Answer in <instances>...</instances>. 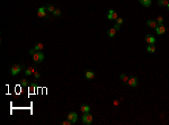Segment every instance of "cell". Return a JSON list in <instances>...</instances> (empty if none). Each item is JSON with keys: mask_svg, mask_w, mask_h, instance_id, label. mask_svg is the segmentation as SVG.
I'll return each mask as SVG.
<instances>
[{"mask_svg": "<svg viewBox=\"0 0 169 125\" xmlns=\"http://www.w3.org/2000/svg\"><path fill=\"white\" fill-rule=\"evenodd\" d=\"M61 15V9H58V8H55V10L53 11V16L54 17H59Z\"/></svg>", "mask_w": 169, "mask_h": 125, "instance_id": "d6986e66", "label": "cell"}, {"mask_svg": "<svg viewBox=\"0 0 169 125\" xmlns=\"http://www.w3.org/2000/svg\"><path fill=\"white\" fill-rule=\"evenodd\" d=\"M139 1H140L141 5L144 6V7H150L151 6V4H152L151 0H139Z\"/></svg>", "mask_w": 169, "mask_h": 125, "instance_id": "7c38bea8", "label": "cell"}, {"mask_svg": "<svg viewBox=\"0 0 169 125\" xmlns=\"http://www.w3.org/2000/svg\"><path fill=\"white\" fill-rule=\"evenodd\" d=\"M167 8H168V10H169V4H168V5H167Z\"/></svg>", "mask_w": 169, "mask_h": 125, "instance_id": "f1b7e54d", "label": "cell"}, {"mask_svg": "<svg viewBox=\"0 0 169 125\" xmlns=\"http://www.w3.org/2000/svg\"><path fill=\"white\" fill-rule=\"evenodd\" d=\"M113 28H115V29H116V30H118V29L121 28V25H119V24H117V23H116V24H115V25H114V27H113Z\"/></svg>", "mask_w": 169, "mask_h": 125, "instance_id": "4316f807", "label": "cell"}, {"mask_svg": "<svg viewBox=\"0 0 169 125\" xmlns=\"http://www.w3.org/2000/svg\"><path fill=\"white\" fill-rule=\"evenodd\" d=\"M115 33H116V29L115 28H109L107 30V35H108L109 37H114V36H115Z\"/></svg>", "mask_w": 169, "mask_h": 125, "instance_id": "5bb4252c", "label": "cell"}, {"mask_svg": "<svg viewBox=\"0 0 169 125\" xmlns=\"http://www.w3.org/2000/svg\"><path fill=\"white\" fill-rule=\"evenodd\" d=\"M127 85H129L130 87H136V86H138V78H136V77H132V78H129Z\"/></svg>", "mask_w": 169, "mask_h": 125, "instance_id": "ba28073f", "label": "cell"}, {"mask_svg": "<svg viewBox=\"0 0 169 125\" xmlns=\"http://www.w3.org/2000/svg\"><path fill=\"white\" fill-rule=\"evenodd\" d=\"M37 16L39 18H49V15L46 12V8L45 7H39L37 10Z\"/></svg>", "mask_w": 169, "mask_h": 125, "instance_id": "5b68a950", "label": "cell"}, {"mask_svg": "<svg viewBox=\"0 0 169 125\" xmlns=\"http://www.w3.org/2000/svg\"><path fill=\"white\" fill-rule=\"evenodd\" d=\"M20 86H22V87H27V86H28L27 80H26V79H22V80H20Z\"/></svg>", "mask_w": 169, "mask_h": 125, "instance_id": "44dd1931", "label": "cell"}, {"mask_svg": "<svg viewBox=\"0 0 169 125\" xmlns=\"http://www.w3.org/2000/svg\"><path fill=\"white\" fill-rule=\"evenodd\" d=\"M119 78H121V80L123 81L125 85H127V81H129V78H127V76L126 74H121L119 76Z\"/></svg>", "mask_w": 169, "mask_h": 125, "instance_id": "e0dca14e", "label": "cell"}, {"mask_svg": "<svg viewBox=\"0 0 169 125\" xmlns=\"http://www.w3.org/2000/svg\"><path fill=\"white\" fill-rule=\"evenodd\" d=\"M23 70V67L22 65H19V64H14L12 67L10 68V72H11V76H17V74L19 73L20 71Z\"/></svg>", "mask_w": 169, "mask_h": 125, "instance_id": "3957f363", "label": "cell"}, {"mask_svg": "<svg viewBox=\"0 0 169 125\" xmlns=\"http://www.w3.org/2000/svg\"><path fill=\"white\" fill-rule=\"evenodd\" d=\"M43 47H44V45H43L42 43H38V44H36V45L34 46L35 51H42V50H43Z\"/></svg>", "mask_w": 169, "mask_h": 125, "instance_id": "ac0fdd59", "label": "cell"}, {"mask_svg": "<svg viewBox=\"0 0 169 125\" xmlns=\"http://www.w3.org/2000/svg\"><path fill=\"white\" fill-rule=\"evenodd\" d=\"M67 119H69L72 124H74V123H77V121H78V114L74 113V112H70V113L68 114Z\"/></svg>", "mask_w": 169, "mask_h": 125, "instance_id": "277c9868", "label": "cell"}, {"mask_svg": "<svg viewBox=\"0 0 169 125\" xmlns=\"http://www.w3.org/2000/svg\"><path fill=\"white\" fill-rule=\"evenodd\" d=\"M35 52H36V51H35V49H31V50H29V54H32V55H33Z\"/></svg>", "mask_w": 169, "mask_h": 125, "instance_id": "83f0119b", "label": "cell"}, {"mask_svg": "<svg viewBox=\"0 0 169 125\" xmlns=\"http://www.w3.org/2000/svg\"><path fill=\"white\" fill-rule=\"evenodd\" d=\"M72 123L69 121V119H67V121H62L61 122V125H71Z\"/></svg>", "mask_w": 169, "mask_h": 125, "instance_id": "603a6c76", "label": "cell"}, {"mask_svg": "<svg viewBox=\"0 0 169 125\" xmlns=\"http://www.w3.org/2000/svg\"><path fill=\"white\" fill-rule=\"evenodd\" d=\"M146 42L149 44V45H152V44H154V43H156V38H154L152 35L148 34L146 36Z\"/></svg>", "mask_w": 169, "mask_h": 125, "instance_id": "9c48e42d", "label": "cell"}, {"mask_svg": "<svg viewBox=\"0 0 169 125\" xmlns=\"http://www.w3.org/2000/svg\"><path fill=\"white\" fill-rule=\"evenodd\" d=\"M146 51L149 52V53H154L156 52V46L153 45H148V47H146Z\"/></svg>", "mask_w": 169, "mask_h": 125, "instance_id": "2e32d148", "label": "cell"}, {"mask_svg": "<svg viewBox=\"0 0 169 125\" xmlns=\"http://www.w3.org/2000/svg\"><path fill=\"white\" fill-rule=\"evenodd\" d=\"M28 88H29V92L33 94L34 90H35V83H31V85L28 86Z\"/></svg>", "mask_w": 169, "mask_h": 125, "instance_id": "7402d4cb", "label": "cell"}, {"mask_svg": "<svg viewBox=\"0 0 169 125\" xmlns=\"http://www.w3.org/2000/svg\"><path fill=\"white\" fill-rule=\"evenodd\" d=\"M46 10H47V12H51V14H53V11L55 10V8L52 6V5H49V6L46 7Z\"/></svg>", "mask_w": 169, "mask_h": 125, "instance_id": "ffe728a7", "label": "cell"}, {"mask_svg": "<svg viewBox=\"0 0 169 125\" xmlns=\"http://www.w3.org/2000/svg\"><path fill=\"white\" fill-rule=\"evenodd\" d=\"M156 33H157L158 35H163L165 33H166V27L163 26L162 24H160V25H158L157 27H156Z\"/></svg>", "mask_w": 169, "mask_h": 125, "instance_id": "52a82bcc", "label": "cell"}, {"mask_svg": "<svg viewBox=\"0 0 169 125\" xmlns=\"http://www.w3.org/2000/svg\"><path fill=\"white\" fill-rule=\"evenodd\" d=\"M157 23H158V25H160V24L163 23V18L161 17V16H159V17L157 18Z\"/></svg>", "mask_w": 169, "mask_h": 125, "instance_id": "cb8c5ba5", "label": "cell"}, {"mask_svg": "<svg viewBox=\"0 0 169 125\" xmlns=\"http://www.w3.org/2000/svg\"><path fill=\"white\" fill-rule=\"evenodd\" d=\"M44 54H43V52L42 51H36L35 53L33 54V61L36 63H39L42 62L43 60H44Z\"/></svg>", "mask_w": 169, "mask_h": 125, "instance_id": "6da1fadb", "label": "cell"}, {"mask_svg": "<svg viewBox=\"0 0 169 125\" xmlns=\"http://www.w3.org/2000/svg\"><path fill=\"white\" fill-rule=\"evenodd\" d=\"M82 123L86 125H90L92 123V115L90 113H84L82 116Z\"/></svg>", "mask_w": 169, "mask_h": 125, "instance_id": "7a4b0ae2", "label": "cell"}, {"mask_svg": "<svg viewBox=\"0 0 169 125\" xmlns=\"http://www.w3.org/2000/svg\"><path fill=\"white\" fill-rule=\"evenodd\" d=\"M80 110H81L82 113H89V110H90L89 105H82V106L80 107Z\"/></svg>", "mask_w": 169, "mask_h": 125, "instance_id": "4fadbf2b", "label": "cell"}, {"mask_svg": "<svg viewBox=\"0 0 169 125\" xmlns=\"http://www.w3.org/2000/svg\"><path fill=\"white\" fill-rule=\"evenodd\" d=\"M34 77H35V79H39V77H41V76H39V73L38 72H37V71H35V72H34Z\"/></svg>", "mask_w": 169, "mask_h": 125, "instance_id": "484cf974", "label": "cell"}, {"mask_svg": "<svg viewBox=\"0 0 169 125\" xmlns=\"http://www.w3.org/2000/svg\"><path fill=\"white\" fill-rule=\"evenodd\" d=\"M146 25L149 26V27H151V28H156L158 26V23L157 20H152V19H149L148 22H146Z\"/></svg>", "mask_w": 169, "mask_h": 125, "instance_id": "8fae6325", "label": "cell"}, {"mask_svg": "<svg viewBox=\"0 0 169 125\" xmlns=\"http://www.w3.org/2000/svg\"><path fill=\"white\" fill-rule=\"evenodd\" d=\"M168 0H158V5L161 7H167V5H168Z\"/></svg>", "mask_w": 169, "mask_h": 125, "instance_id": "9a60e30c", "label": "cell"}, {"mask_svg": "<svg viewBox=\"0 0 169 125\" xmlns=\"http://www.w3.org/2000/svg\"><path fill=\"white\" fill-rule=\"evenodd\" d=\"M84 77H86L87 79H89V80L94 79V78H95V72L91 71V70H87L86 73H84Z\"/></svg>", "mask_w": 169, "mask_h": 125, "instance_id": "30bf717a", "label": "cell"}, {"mask_svg": "<svg viewBox=\"0 0 169 125\" xmlns=\"http://www.w3.org/2000/svg\"><path fill=\"white\" fill-rule=\"evenodd\" d=\"M107 18L109 19V20H116L118 18V16H117V14L114 11L113 9H109L108 10V15H107Z\"/></svg>", "mask_w": 169, "mask_h": 125, "instance_id": "8992f818", "label": "cell"}, {"mask_svg": "<svg viewBox=\"0 0 169 125\" xmlns=\"http://www.w3.org/2000/svg\"><path fill=\"white\" fill-rule=\"evenodd\" d=\"M116 23H117V24H119V25H122V24H123V18L118 17L117 19H116Z\"/></svg>", "mask_w": 169, "mask_h": 125, "instance_id": "d4e9b609", "label": "cell"}]
</instances>
